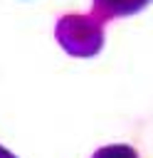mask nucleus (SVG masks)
Wrapping results in <instances>:
<instances>
[{"label":"nucleus","mask_w":153,"mask_h":158,"mask_svg":"<svg viewBox=\"0 0 153 158\" xmlns=\"http://www.w3.org/2000/svg\"><path fill=\"white\" fill-rule=\"evenodd\" d=\"M57 37L62 47L72 54H94L101 47V27L94 17L69 15L59 22Z\"/></svg>","instance_id":"f257e3e1"},{"label":"nucleus","mask_w":153,"mask_h":158,"mask_svg":"<svg viewBox=\"0 0 153 158\" xmlns=\"http://www.w3.org/2000/svg\"><path fill=\"white\" fill-rule=\"evenodd\" d=\"M94 2L99 12H104L106 17H116V15H131L141 10L148 0H94Z\"/></svg>","instance_id":"f03ea898"}]
</instances>
